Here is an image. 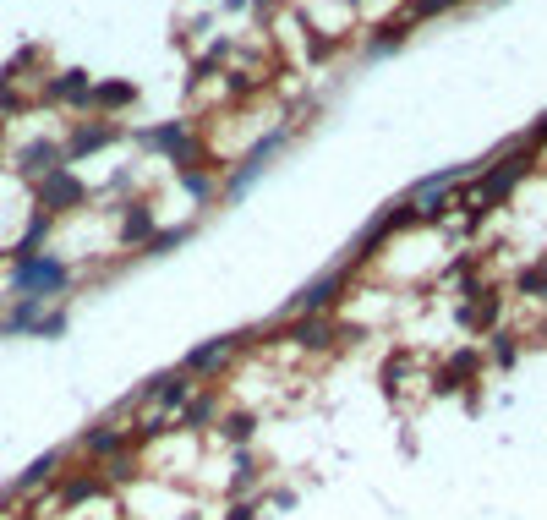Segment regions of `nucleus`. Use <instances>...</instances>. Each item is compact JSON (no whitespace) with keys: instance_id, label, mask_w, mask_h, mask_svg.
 Returning a JSON list of instances; mask_svg holds the SVG:
<instances>
[{"instance_id":"f257e3e1","label":"nucleus","mask_w":547,"mask_h":520,"mask_svg":"<svg viewBox=\"0 0 547 520\" xmlns=\"http://www.w3.org/2000/svg\"><path fill=\"white\" fill-rule=\"evenodd\" d=\"M61 285H66V263H55V258H22L17 263V291H28L33 302L61 291Z\"/></svg>"},{"instance_id":"f03ea898","label":"nucleus","mask_w":547,"mask_h":520,"mask_svg":"<svg viewBox=\"0 0 547 520\" xmlns=\"http://www.w3.org/2000/svg\"><path fill=\"white\" fill-rule=\"evenodd\" d=\"M526 165H531V159H520V154H509V159H498V165H493V170H487V176H482V187H476V203H482V214H487V208H493L498 198H504V192H509V187H515V181H520V176H526Z\"/></svg>"},{"instance_id":"7ed1b4c3","label":"nucleus","mask_w":547,"mask_h":520,"mask_svg":"<svg viewBox=\"0 0 547 520\" xmlns=\"http://www.w3.org/2000/svg\"><path fill=\"white\" fill-rule=\"evenodd\" d=\"M39 203L44 208H72V203H83V187H77L66 170H50V176H44V187H39Z\"/></svg>"},{"instance_id":"20e7f679","label":"nucleus","mask_w":547,"mask_h":520,"mask_svg":"<svg viewBox=\"0 0 547 520\" xmlns=\"http://www.w3.org/2000/svg\"><path fill=\"white\" fill-rule=\"evenodd\" d=\"M334 291H340V274H329V280L307 285V291H301L296 302H290V312H307V318H312V312H323V307L334 302Z\"/></svg>"},{"instance_id":"39448f33","label":"nucleus","mask_w":547,"mask_h":520,"mask_svg":"<svg viewBox=\"0 0 547 520\" xmlns=\"http://www.w3.org/2000/svg\"><path fill=\"white\" fill-rule=\"evenodd\" d=\"M22 170H28V176H50V170H61V148L55 143H28L22 148Z\"/></svg>"},{"instance_id":"423d86ee","label":"nucleus","mask_w":547,"mask_h":520,"mask_svg":"<svg viewBox=\"0 0 547 520\" xmlns=\"http://www.w3.org/2000/svg\"><path fill=\"white\" fill-rule=\"evenodd\" d=\"M230 345L236 340H208V345H197L192 356H186V373H203V367H219L230 356Z\"/></svg>"},{"instance_id":"0eeeda50","label":"nucleus","mask_w":547,"mask_h":520,"mask_svg":"<svg viewBox=\"0 0 547 520\" xmlns=\"http://www.w3.org/2000/svg\"><path fill=\"white\" fill-rule=\"evenodd\" d=\"M50 94H55V99H72V104H88L93 83H88L83 72H61V77H55V88H50Z\"/></svg>"},{"instance_id":"6e6552de","label":"nucleus","mask_w":547,"mask_h":520,"mask_svg":"<svg viewBox=\"0 0 547 520\" xmlns=\"http://www.w3.org/2000/svg\"><path fill=\"white\" fill-rule=\"evenodd\" d=\"M132 99H137L132 83H104V88L88 94V104H99V110H121V104H132Z\"/></svg>"},{"instance_id":"1a4fd4ad","label":"nucleus","mask_w":547,"mask_h":520,"mask_svg":"<svg viewBox=\"0 0 547 520\" xmlns=\"http://www.w3.org/2000/svg\"><path fill=\"white\" fill-rule=\"evenodd\" d=\"M121 236H126V241H148V236H154V214H148V203L126 208V219H121Z\"/></svg>"},{"instance_id":"9d476101","label":"nucleus","mask_w":547,"mask_h":520,"mask_svg":"<svg viewBox=\"0 0 547 520\" xmlns=\"http://www.w3.org/2000/svg\"><path fill=\"white\" fill-rule=\"evenodd\" d=\"M55 466H61V455H39L28 471H22V482H17V488L28 493V488H39V482H50V477H55Z\"/></svg>"},{"instance_id":"9b49d317","label":"nucleus","mask_w":547,"mask_h":520,"mask_svg":"<svg viewBox=\"0 0 547 520\" xmlns=\"http://www.w3.org/2000/svg\"><path fill=\"white\" fill-rule=\"evenodd\" d=\"M110 137H115L110 126H83V132L72 137V154H93V148H104Z\"/></svg>"},{"instance_id":"f8f14e48","label":"nucleus","mask_w":547,"mask_h":520,"mask_svg":"<svg viewBox=\"0 0 547 520\" xmlns=\"http://www.w3.org/2000/svg\"><path fill=\"white\" fill-rule=\"evenodd\" d=\"M186 389H192V384H186V373H176V378H159V384L148 389V395H159L165 406H181V400H186Z\"/></svg>"},{"instance_id":"ddd939ff","label":"nucleus","mask_w":547,"mask_h":520,"mask_svg":"<svg viewBox=\"0 0 547 520\" xmlns=\"http://www.w3.org/2000/svg\"><path fill=\"white\" fill-rule=\"evenodd\" d=\"M83 449H93V455H110V449H121V433H110V427H93V433H83Z\"/></svg>"},{"instance_id":"4468645a","label":"nucleus","mask_w":547,"mask_h":520,"mask_svg":"<svg viewBox=\"0 0 547 520\" xmlns=\"http://www.w3.org/2000/svg\"><path fill=\"white\" fill-rule=\"evenodd\" d=\"M296 340H301V345H312V351H318V345H329V323H318V318L296 323Z\"/></svg>"},{"instance_id":"2eb2a0df","label":"nucleus","mask_w":547,"mask_h":520,"mask_svg":"<svg viewBox=\"0 0 547 520\" xmlns=\"http://www.w3.org/2000/svg\"><path fill=\"white\" fill-rule=\"evenodd\" d=\"M520 291H526V296H547V269H526V274H520Z\"/></svg>"},{"instance_id":"dca6fc26","label":"nucleus","mask_w":547,"mask_h":520,"mask_svg":"<svg viewBox=\"0 0 547 520\" xmlns=\"http://www.w3.org/2000/svg\"><path fill=\"white\" fill-rule=\"evenodd\" d=\"M181 241H186V230H165V236H148V252H170Z\"/></svg>"},{"instance_id":"f3484780","label":"nucleus","mask_w":547,"mask_h":520,"mask_svg":"<svg viewBox=\"0 0 547 520\" xmlns=\"http://www.w3.org/2000/svg\"><path fill=\"white\" fill-rule=\"evenodd\" d=\"M493 356L498 362H515V340H509V334H493Z\"/></svg>"},{"instance_id":"a211bd4d","label":"nucleus","mask_w":547,"mask_h":520,"mask_svg":"<svg viewBox=\"0 0 547 520\" xmlns=\"http://www.w3.org/2000/svg\"><path fill=\"white\" fill-rule=\"evenodd\" d=\"M225 433H230V438H236V444H241V438L252 433V416H230V422H225Z\"/></svg>"},{"instance_id":"6ab92c4d","label":"nucleus","mask_w":547,"mask_h":520,"mask_svg":"<svg viewBox=\"0 0 547 520\" xmlns=\"http://www.w3.org/2000/svg\"><path fill=\"white\" fill-rule=\"evenodd\" d=\"M93 488H99V482H93V477H83V482H72V488H66V504H77V499H88V493Z\"/></svg>"},{"instance_id":"aec40b11","label":"nucleus","mask_w":547,"mask_h":520,"mask_svg":"<svg viewBox=\"0 0 547 520\" xmlns=\"http://www.w3.org/2000/svg\"><path fill=\"white\" fill-rule=\"evenodd\" d=\"M444 6H455V0H416L411 17H433V11H444Z\"/></svg>"},{"instance_id":"412c9836","label":"nucleus","mask_w":547,"mask_h":520,"mask_svg":"<svg viewBox=\"0 0 547 520\" xmlns=\"http://www.w3.org/2000/svg\"><path fill=\"white\" fill-rule=\"evenodd\" d=\"M542 334H547V323H542Z\"/></svg>"}]
</instances>
